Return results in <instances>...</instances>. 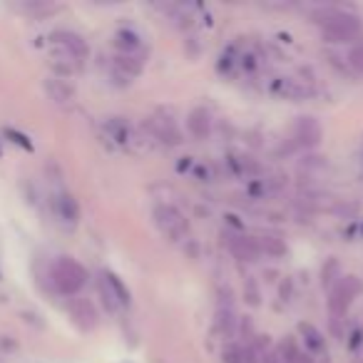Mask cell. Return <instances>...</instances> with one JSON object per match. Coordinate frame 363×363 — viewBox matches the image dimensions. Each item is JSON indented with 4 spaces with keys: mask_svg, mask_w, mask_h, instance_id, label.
I'll return each mask as SVG.
<instances>
[{
    "mask_svg": "<svg viewBox=\"0 0 363 363\" xmlns=\"http://www.w3.org/2000/svg\"><path fill=\"white\" fill-rule=\"evenodd\" d=\"M50 65L58 73V78H65V75H75L80 70V60H75L73 55H68L65 50L53 48V55H50Z\"/></svg>",
    "mask_w": 363,
    "mask_h": 363,
    "instance_id": "obj_14",
    "label": "cell"
},
{
    "mask_svg": "<svg viewBox=\"0 0 363 363\" xmlns=\"http://www.w3.org/2000/svg\"><path fill=\"white\" fill-rule=\"evenodd\" d=\"M348 65H351L356 73L363 75V42H356L351 48V53H348Z\"/></svg>",
    "mask_w": 363,
    "mask_h": 363,
    "instance_id": "obj_23",
    "label": "cell"
},
{
    "mask_svg": "<svg viewBox=\"0 0 363 363\" xmlns=\"http://www.w3.org/2000/svg\"><path fill=\"white\" fill-rule=\"evenodd\" d=\"M115 42H117V48H120L125 55H135V50L140 48V37L132 30H120L115 35Z\"/></svg>",
    "mask_w": 363,
    "mask_h": 363,
    "instance_id": "obj_18",
    "label": "cell"
},
{
    "mask_svg": "<svg viewBox=\"0 0 363 363\" xmlns=\"http://www.w3.org/2000/svg\"><path fill=\"white\" fill-rule=\"evenodd\" d=\"M50 276H53L55 289H58L60 294H65V296L78 294V291L85 286V281H87V271H85V269L80 266L75 259H68V257L58 259V262L53 264Z\"/></svg>",
    "mask_w": 363,
    "mask_h": 363,
    "instance_id": "obj_2",
    "label": "cell"
},
{
    "mask_svg": "<svg viewBox=\"0 0 363 363\" xmlns=\"http://www.w3.org/2000/svg\"><path fill=\"white\" fill-rule=\"evenodd\" d=\"M244 299L249 306H259L262 304V294H259V286L252 276H247V284H244Z\"/></svg>",
    "mask_w": 363,
    "mask_h": 363,
    "instance_id": "obj_21",
    "label": "cell"
},
{
    "mask_svg": "<svg viewBox=\"0 0 363 363\" xmlns=\"http://www.w3.org/2000/svg\"><path fill=\"white\" fill-rule=\"evenodd\" d=\"M338 269L336 262H328V269H324V284H331V274Z\"/></svg>",
    "mask_w": 363,
    "mask_h": 363,
    "instance_id": "obj_25",
    "label": "cell"
},
{
    "mask_svg": "<svg viewBox=\"0 0 363 363\" xmlns=\"http://www.w3.org/2000/svg\"><path fill=\"white\" fill-rule=\"evenodd\" d=\"M237 172L247 174V177H257V174H262V167L252 157H237Z\"/></svg>",
    "mask_w": 363,
    "mask_h": 363,
    "instance_id": "obj_22",
    "label": "cell"
},
{
    "mask_svg": "<svg viewBox=\"0 0 363 363\" xmlns=\"http://www.w3.org/2000/svg\"><path fill=\"white\" fill-rule=\"evenodd\" d=\"M50 40H53V48L65 50V53L73 55V58L80 60V63L90 55V48H87V42H85V37L73 30H55L53 35H50Z\"/></svg>",
    "mask_w": 363,
    "mask_h": 363,
    "instance_id": "obj_5",
    "label": "cell"
},
{
    "mask_svg": "<svg viewBox=\"0 0 363 363\" xmlns=\"http://www.w3.org/2000/svg\"><path fill=\"white\" fill-rule=\"evenodd\" d=\"M112 70H115L117 78H122V80L130 82V78H137V75L142 73V60H140L137 55L120 53L115 60H112Z\"/></svg>",
    "mask_w": 363,
    "mask_h": 363,
    "instance_id": "obj_11",
    "label": "cell"
},
{
    "mask_svg": "<svg viewBox=\"0 0 363 363\" xmlns=\"http://www.w3.org/2000/svg\"><path fill=\"white\" fill-rule=\"evenodd\" d=\"M259 252L269 254V257H284L286 254V244L279 237H259Z\"/></svg>",
    "mask_w": 363,
    "mask_h": 363,
    "instance_id": "obj_17",
    "label": "cell"
},
{
    "mask_svg": "<svg viewBox=\"0 0 363 363\" xmlns=\"http://www.w3.org/2000/svg\"><path fill=\"white\" fill-rule=\"evenodd\" d=\"M316 18L321 23V30H324V40L328 42H353L361 37V23H358L356 16H348V13L341 11H321L316 13Z\"/></svg>",
    "mask_w": 363,
    "mask_h": 363,
    "instance_id": "obj_1",
    "label": "cell"
},
{
    "mask_svg": "<svg viewBox=\"0 0 363 363\" xmlns=\"http://www.w3.org/2000/svg\"><path fill=\"white\" fill-rule=\"evenodd\" d=\"M294 135L301 147H316V144L321 142V125L314 117H299L294 127Z\"/></svg>",
    "mask_w": 363,
    "mask_h": 363,
    "instance_id": "obj_8",
    "label": "cell"
},
{
    "mask_svg": "<svg viewBox=\"0 0 363 363\" xmlns=\"http://www.w3.org/2000/svg\"><path fill=\"white\" fill-rule=\"evenodd\" d=\"M70 311H73V319L85 328V331H92V328L97 326V314L87 299H73Z\"/></svg>",
    "mask_w": 363,
    "mask_h": 363,
    "instance_id": "obj_10",
    "label": "cell"
},
{
    "mask_svg": "<svg viewBox=\"0 0 363 363\" xmlns=\"http://www.w3.org/2000/svg\"><path fill=\"white\" fill-rule=\"evenodd\" d=\"M229 249L242 262H257L259 254H262L257 239H249V237H229Z\"/></svg>",
    "mask_w": 363,
    "mask_h": 363,
    "instance_id": "obj_13",
    "label": "cell"
},
{
    "mask_svg": "<svg viewBox=\"0 0 363 363\" xmlns=\"http://www.w3.org/2000/svg\"><path fill=\"white\" fill-rule=\"evenodd\" d=\"M358 291H361V284H358L356 276H341V279H338V284L333 286L331 291V299H328V309H331L333 319L346 314V309L351 306L353 296H356Z\"/></svg>",
    "mask_w": 363,
    "mask_h": 363,
    "instance_id": "obj_4",
    "label": "cell"
},
{
    "mask_svg": "<svg viewBox=\"0 0 363 363\" xmlns=\"http://www.w3.org/2000/svg\"><path fill=\"white\" fill-rule=\"evenodd\" d=\"M97 289H100L102 304L107 306V311H117V309H120V304H117L115 296L110 294V289H107V284H105V279H102V276H100V281H97Z\"/></svg>",
    "mask_w": 363,
    "mask_h": 363,
    "instance_id": "obj_24",
    "label": "cell"
},
{
    "mask_svg": "<svg viewBox=\"0 0 363 363\" xmlns=\"http://www.w3.org/2000/svg\"><path fill=\"white\" fill-rule=\"evenodd\" d=\"M154 224L159 226V232L169 239V242H185L190 237V221L185 214L172 204H157L154 207Z\"/></svg>",
    "mask_w": 363,
    "mask_h": 363,
    "instance_id": "obj_3",
    "label": "cell"
},
{
    "mask_svg": "<svg viewBox=\"0 0 363 363\" xmlns=\"http://www.w3.org/2000/svg\"><path fill=\"white\" fill-rule=\"evenodd\" d=\"M221 361L224 363H242L244 361V348L237 343H226L224 351H221Z\"/></svg>",
    "mask_w": 363,
    "mask_h": 363,
    "instance_id": "obj_20",
    "label": "cell"
},
{
    "mask_svg": "<svg viewBox=\"0 0 363 363\" xmlns=\"http://www.w3.org/2000/svg\"><path fill=\"white\" fill-rule=\"evenodd\" d=\"M271 92L276 97H281V100H294V102H301L311 95V90L294 78H274L271 80Z\"/></svg>",
    "mask_w": 363,
    "mask_h": 363,
    "instance_id": "obj_7",
    "label": "cell"
},
{
    "mask_svg": "<svg viewBox=\"0 0 363 363\" xmlns=\"http://www.w3.org/2000/svg\"><path fill=\"white\" fill-rule=\"evenodd\" d=\"M299 331L304 333V341H306V348H311V351H324V336L319 331H316L311 324H301L299 326Z\"/></svg>",
    "mask_w": 363,
    "mask_h": 363,
    "instance_id": "obj_19",
    "label": "cell"
},
{
    "mask_svg": "<svg viewBox=\"0 0 363 363\" xmlns=\"http://www.w3.org/2000/svg\"><path fill=\"white\" fill-rule=\"evenodd\" d=\"M45 92H48L50 100L58 102V105H63V107L73 105V100H75V90L70 87L63 78H48V80H45Z\"/></svg>",
    "mask_w": 363,
    "mask_h": 363,
    "instance_id": "obj_9",
    "label": "cell"
},
{
    "mask_svg": "<svg viewBox=\"0 0 363 363\" xmlns=\"http://www.w3.org/2000/svg\"><path fill=\"white\" fill-rule=\"evenodd\" d=\"M55 211H58L60 219L70 221V224H75V221H78V216H80L78 202H75L70 195H58V197H55Z\"/></svg>",
    "mask_w": 363,
    "mask_h": 363,
    "instance_id": "obj_15",
    "label": "cell"
},
{
    "mask_svg": "<svg viewBox=\"0 0 363 363\" xmlns=\"http://www.w3.org/2000/svg\"><path fill=\"white\" fill-rule=\"evenodd\" d=\"M102 279H105V284H107V289H110V294L115 296V301L120 306H127L130 304V291H127V286L120 281V276H115V274H110V271H102Z\"/></svg>",
    "mask_w": 363,
    "mask_h": 363,
    "instance_id": "obj_16",
    "label": "cell"
},
{
    "mask_svg": "<svg viewBox=\"0 0 363 363\" xmlns=\"http://www.w3.org/2000/svg\"><path fill=\"white\" fill-rule=\"evenodd\" d=\"M147 127H149V132H152L154 137L162 140V142H167V144H179V142H182V132H179V127L174 125V120L169 115H162V112H159V115L149 117Z\"/></svg>",
    "mask_w": 363,
    "mask_h": 363,
    "instance_id": "obj_6",
    "label": "cell"
},
{
    "mask_svg": "<svg viewBox=\"0 0 363 363\" xmlns=\"http://www.w3.org/2000/svg\"><path fill=\"white\" fill-rule=\"evenodd\" d=\"M187 130H190L192 137L204 140L207 135L211 132V117H209V112H207L204 107H197V110H192L190 117H187Z\"/></svg>",
    "mask_w": 363,
    "mask_h": 363,
    "instance_id": "obj_12",
    "label": "cell"
}]
</instances>
